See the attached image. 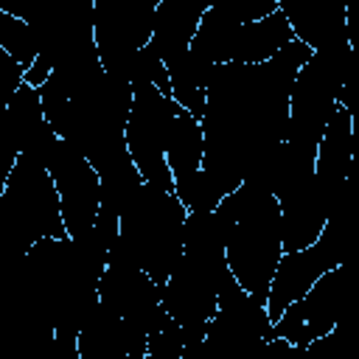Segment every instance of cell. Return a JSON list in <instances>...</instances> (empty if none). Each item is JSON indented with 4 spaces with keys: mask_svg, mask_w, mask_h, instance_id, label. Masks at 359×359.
<instances>
[{
    "mask_svg": "<svg viewBox=\"0 0 359 359\" xmlns=\"http://www.w3.org/2000/svg\"><path fill=\"white\" fill-rule=\"evenodd\" d=\"M241 22L216 0H210L208 11L202 14L196 34L191 39V56L208 62V65H224L233 59V45L238 36Z\"/></svg>",
    "mask_w": 359,
    "mask_h": 359,
    "instance_id": "cell-17",
    "label": "cell"
},
{
    "mask_svg": "<svg viewBox=\"0 0 359 359\" xmlns=\"http://www.w3.org/2000/svg\"><path fill=\"white\" fill-rule=\"evenodd\" d=\"M53 359H81L76 348V337L53 334Z\"/></svg>",
    "mask_w": 359,
    "mask_h": 359,
    "instance_id": "cell-24",
    "label": "cell"
},
{
    "mask_svg": "<svg viewBox=\"0 0 359 359\" xmlns=\"http://www.w3.org/2000/svg\"><path fill=\"white\" fill-rule=\"evenodd\" d=\"M202 149H205V140H202L199 121L174 104L168 140H165V165L171 171V182H180L202 168Z\"/></svg>",
    "mask_w": 359,
    "mask_h": 359,
    "instance_id": "cell-18",
    "label": "cell"
},
{
    "mask_svg": "<svg viewBox=\"0 0 359 359\" xmlns=\"http://www.w3.org/2000/svg\"><path fill=\"white\" fill-rule=\"evenodd\" d=\"M224 233V258L236 283L255 300L266 303L272 275L283 255L280 210L272 194L241 182L213 210Z\"/></svg>",
    "mask_w": 359,
    "mask_h": 359,
    "instance_id": "cell-1",
    "label": "cell"
},
{
    "mask_svg": "<svg viewBox=\"0 0 359 359\" xmlns=\"http://www.w3.org/2000/svg\"><path fill=\"white\" fill-rule=\"evenodd\" d=\"M351 230H353V199L337 205L328 213V222L311 247L280 255L278 269L269 283L266 303H264L272 323L283 314L286 306L303 300V294L314 286L320 275L345 264L348 250H351Z\"/></svg>",
    "mask_w": 359,
    "mask_h": 359,
    "instance_id": "cell-6",
    "label": "cell"
},
{
    "mask_svg": "<svg viewBox=\"0 0 359 359\" xmlns=\"http://www.w3.org/2000/svg\"><path fill=\"white\" fill-rule=\"evenodd\" d=\"M272 339V320L233 275L222 280L216 314L208 323L205 345L213 359H261L264 345Z\"/></svg>",
    "mask_w": 359,
    "mask_h": 359,
    "instance_id": "cell-8",
    "label": "cell"
},
{
    "mask_svg": "<svg viewBox=\"0 0 359 359\" xmlns=\"http://www.w3.org/2000/svg\"><path fill=\"white\" fill-rule=\"evenodd\" d=\"M0 53H3V50H0Z\"/></svg>",
    "mask_w": 359,
    "mask_h": 359,
    "instance_id": "cell-26",
    "label": "cell"
},
{
    "mask_svg": "<svg viewBox=\"0 0 359 359\" xmlns=\"http://www.w3.org/2000/svg\"><path fill=\"white\" fill-rule=\"evenodd\" d=\"M278 210H280V241H283V252H297L306 250L317 241V236L323 233L325 222H328V210L331 202L325 196V191L320 188V182L311 177L289 191H283L280 196H275Z\"/></svg>",
    "mask_w": 359,
    "mask_h": 359,
    "instance_id": "cell-13",
    "label": "cell"
},
{
    "mask_svg": "<svg viewBox=\"0 0 359 359\" xmlns=\"http://www.w3.org/2000/svg\"><path fill=\"white\" fill-rule=\"evenodd\" d=\"M210 0H160L154 6V25L149 45L165 62L191 48L196 25L208 11Z\"/></svg>",
    "mask_w": 359,
    "mask_h": 359,
    "instance_id": "cell-15",
    "label": "cell"
},
{
    "mask_svg": "<svg viewBox=\"0 0 359 359\" xmlns=\"http://www.w3.org/2000/svg\"><path fill=\"white\" fill-rule=\"evenodd\" d=\"M230 275L227 261H196L182 255L160 289L165 314L182 328L185 342L205 339L208 323L216 314L222 280Z\"/></svg>",
    "mask_w": 359,
    "mask_h": 359,
    "instance_id": "cell-10",
    "label": "cell"
},
{
    "mask_svg": "<svg viewBox=\"0 0 359 359\" xmlns=\"http://www.w3.org/2000/svg\"><path fill=\"white\" fill-rule=\"evenodd\" d=\"M129 107L132 84L104 73L90 90L67 101V112L53 132L59 140L76 149L98 174L129 154L123 140Z\"/></svg>",
    "mask_w": 359,
    "mask_h": 359,
    "instance_id": "cell-2",
    "label": "cell"
},
{
    "mask_svg": "<svg viewBox=\"0 0 359 359\" xmlns=\"http://www.w3.org/2000/svg\"><path fill=\"white\" fill-rule=\"evenodd\" d=\"M174 115V101L151 84H132V107L126 118V151L146 185L174 194L171 171L165 165V140Z\"/></svg>",
    "mask_w": 359,
    "mask_h": 359,
    "instance_id": "cell-7",
    "label": "cell"
},
{
    "mask_svg": "<svg viewBox=\"0 0 359 359\" xmlns=\"http://www.w3.org/2000/svg\"><path fill=\"white\" fill-rule=\"evenodd\" d=\"M348 289H351V269L348 264L320 275L314 286L303 294L300 314H303V348L325 334H331L348 309Z\"/></svg>",
    "mask_w": 359,
    "mask_h": 359,
    "instance_id": "cell-14",
    "label": "cell"
},
{
    "mask_svg": "<svg viewBox=\"0 0 359 359\" xmlns=\"http://www.w3.org/2000/svg\"><path fill=\"white\" fill-rule=\"evenodd\" d=\"M157 0H93V39L107 76L129 81L135 56L151 39Z\"/></svg>",
    "mask_w": 359,
    "mask_h": 359,
    "instance_id": "cell-9",
    "label": "cell"
},
{
    "mask_svg": "<svg viewBox=\"0 0 359 359\" xmlns=\"http://www.w3.org/2000/svg\"><path fill=\"white\" fill-rule=\"evenodd\" d=\"M65 236L48 165L20 154L0 196V247L25 255L36 241Z\"/></svg>",
    "mask_w": 359,
    "mask_h": 359,
    "instance_id": "cell-4",
    "label": "cell"
},
{
    "mask_svg": "<svg viewBox=\"0 0 359 359\" xmlns=\"http://www.w3.org/2000/svg\"><path fill=\"white\" fill-rule=\"evenodd\" d=\"M174 196L180 199V205L188 210V213H213L216 205L224 199L219 194V188L213 185V180L199 168L196 174L174 182Z\"/></svg>",
    "mask_w": 359,
    "mask_h": 359,
    "instance_id": "cell-21",
    "label": "cell"
},
{
    "mask_svg": "<svg viewBox=\"0 0 359 359\" xmlns=\"http://www.w3.org/2000/svg\"><path fill=\"white\" fill-rule=\"evenodd\" d=\"M98 188H101L98 213H107V216L121 219V213L129 208V202L143 188V180H140L132 157L123 154L121 160H115L112 165H107L104 171H98Z\"/></svg>",
    "mask_w": 359,
    "mask_h": 359,
    "instance_id": "cell-19",
    "label": "cell"
},
{
    "mask_svg": "<svg viewBox=\"0 0 359 359\" xmlns=\"http://www.w3.org/2000/svg\"><path fill=\"white\" fill-rule=\"evenodd\" d=\"M0 50L11 56L17 65H22V70H28L36 62V45L28 22L3 8H0Z\"/></svg>",
    "mask_w": 359,
    "mask_h": 359,
    "instance_id": "cell-20",
    "label": "cell"
},
{
    "mask_svg": "<svg viewBox=\"0 0 359 359\" xmlns=\"http://www.w3.org/2000/svg\"><path fill=\"white\" fill-rule=\"evenodd\" d=\"M353 48L339 50H317L297 70L289 90V118L283 140L317 149L325 123L337 104H342V93L351 84Z\"/></svg>",
    "mask_w": 359,
    "mask_h": 359,
    "instance_id": "cell-5",
    "label": "cell"
},
{
    "mask_svg": "<svg viewBox=\"0 0 359 359\" xmlns=\"http://www.w3.org/2000/svg\"><path fill=\"white\" fill-rule=\"evenodd\" d=\"M180 359H213V353L208 351L205 339H194V342H185Z\"/></svg>",
    "mask_w": 359,
    "mask_h": 359,
    "instance_id": "cell-25",
    "label": "cell"
},
{
    "mask_svg": "<svg viewBox=\"0 0 359 359\" xmlns=\"http://www.w3.org/2000/svg\"><path fill=\"white\" fill-rule=\"evenodd\" d=\"M98 306L121 317L132 331L143 337H149L154 328H160L168 320L160 303V289L151 283V278L143 269H137L129 261L118 238L109 247L107 266L98 280Z\"/></svg>",
    "mask_w": 359,
    "mask_h": 359,
    "instance_id": "cell-11",
    "label": "cell"
},
{
    "mask_svg": "<svg viewBox=\"0 0 359 359\" xmlns=\"http://www.w3.org/2000/svg\"><path fill=\"white\" fill-rule=\"evenodd\" d=\"M48 174L53 180V188L59 196L65 233L70 238L84 236L95 224L98 202H101L95 168L65 140H56V146L48 157Z\"/></svg>",
    "mask_w": 359,
    "mask_h": 359,
    "instance_id": "cell-12",
    "label": "cell"
},
{
    "mask_svg": "<svg viewBox=\"0 0 359 359\" xmlns=\"http://www.w3.org/2000/svg\"><path fill=\"white\" fill-rule=\"evenodd\" d=\"M22 76H25L22 65H17L11 56L0 53V109L8 107V101L14 98V93L22 84Z\"/></svg>",
    "mask_w": 359,
    "mask_h": 359,
    "instance_id": "cell-23",
    "label": "cell"
},
{
    "mask_svg": "<svg viewBox=\"0 0 359 359\" xmlns=\"http://www.w3.org/2000/svg\"><path fill=\"white\" fill-rule=\"evenodd\" d=\"M20 151H17V143H14V135L6 123V109H0V196H3V188L14 171V163H17Z\"/></svg>",
    "mask_w": 359,
    "mask_h": 359,
    "instance_id": "cell-22",
    "label": "cell"
},
{
    "mask_svg": "<svg viewBox=\"0 0 359 359\" xmlns=\"http://www.w3.org/2000/svg\"><path fill=\"white\" fill-rule=\"evenodd\" d=\"M185 216L188 210L171 191L143 182L118 219V241L123 244L129 261L143 269L157 289H163L171 269L182 258Z\"/></svg>",
    "mask_w": 359,
    "mask_h": 359,
    "instance_id": "cell-3",
    "label": "cell"
},
{
    "mask_svg": "<svg viewBox=\"0 0 359 359\" xmlns=\"http://www.w3.org/2000/svg\"><path fill=\"white\" fill-rule=\"evenodd\" d=\"M294 39L286 17L280 8H275L272 14L247 22L238 28L236 45H233V59L230 62H241V65H261L266 59H272L280 48H286Z\"/></svg>",
    "mask_w": 359,
    "mask_h": 359,
    "instance_id": "cell-16",
    "label": "cell"
}]
</instances>
